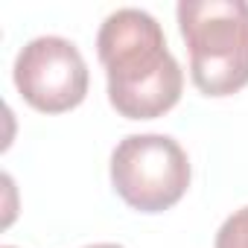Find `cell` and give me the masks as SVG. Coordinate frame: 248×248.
<instances>
[{
  "label": "cell",
  "mask_w": 248,
  "mask_h": 248,
  "mask_svg": "<svg viewBox=\"0 0 248 248\" xmlns=\"http://www.w3.org/2000/svg\"><path fill=\"white\" fill-rule=\"evenodd\" d=\"M85 248H123L117 242H93V245H85Z\"/></svg>",
  "instance_id": "obj_6"
},
{
  "label": "cell",
  "mask_w": 248,
  "mask_h": 248,
  "mask_svg": "<svg viewBox=\"0 0 248 248\" xmlns=\"http://www.w3.org/2000/svg\"><path fill=\"white\" fill-rule=\"evenodd\" d=\"M178 30L190 47V76L204 96H231L248 85V3L181 0Z\"/></svg>",
  "instance_id": "obj_2"
},
{
  "label": "cell",
  "mask_w": 248,
  "mask_h": 248,
  "mask_svg": "<svg viewBox=\"0 0 248 248\" xmlns=\"http://www.w3.org/2000/svg\"><path fill=\"white\" fill-rule=\"evenodd\" d=\"M18 93L44 114H64L88 93V64L79 47L62 35L32 38L15 59Z\"/></svg>",
  "instance_id": "obj_4"
},
{
  "label": "cell",
  "mask_w": 248,
  "mask_h": 248,
  "mask_svg": "<svg viewBox=\"0 0 248 248\" xmlns=\"http://www.w3.org/2000/svg\"><path fill=\"white\" fill-rule=\"evenodd\" d=\"M190 175V158L170 135H129L111 152V184L140 213H161L178 204Z\"/></svg>",
  "instance_id": "obj_3"
},
{
  "label": "cell",
  "mask_w": 248,
  "mask_h": 248,
  "mask_svg": "<svg viewBox=\"0 0 248 248\" xmlns=\"http://www.w3.org/2000/svg\"><path fill=\"white\" fill-rule=\"evenodd\" d=\"M108 102L129 120L164 117L184 91V70L167 50L161 24L143 9L111 12L96 35Z\"/></svg>",
  "instance_id": "obj_1"
},
{
  "label": "cell",
  "mask_w": 248,
  "mask_h": 248,
  "mask_svg": "<svg viewBox=\"0 0 248 248\" xmlns=\"http://www.w3.org/2000/svg\"><path fill=\"white\" fill-rule=\"evenodd\" d=\"M216 248H248V204L222 222L216 233Z\"/></svg>",
  "instance_id": "obj_5"
},
{
  "label": "cell",
  "mask_w": 248,
  "mask_h": 248,
  "mask_svg": "<svg viewBox=\"0 0 248 248\" xmlns=\"http://www.w3.org/2000/svg\"><path fill=\"white\" fill-rule=\"evenodd\" d=\"M3 248H12V245H3Z\"/></svg>",
  "instance_id": "obj_7"
}]
</instances>
